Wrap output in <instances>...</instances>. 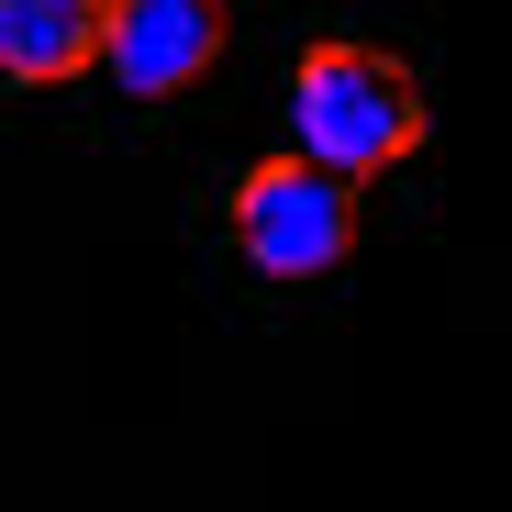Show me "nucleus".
<instances>
[{
  "label": "nucleus",
  "instance_id": "obj_1",
  "mask_svg": "<svg viewBox=\"0 0 512 512\" xmlns=\"http://www.w3.org/2000/svg\"><path fill=\"white\" fill-rule=\"evenodd\" d=\"M290 134L334 167H357V179H379L423 145V90L401 56L334 34V45H301V67H290Z\"/></svg>",
  "mask_w": 512,
  "mask_h": 512
},
{
  "label": "nucleus",
  "instance_id": "obj_2",
  "mask_svg": "<svg viewBox=\"0 0 512 512\" xmlns=\"http://www.w3.org/2000/svg\"><path fill=\"white\" fill-rule=\"evenodd\" d=\"M223 223H234L256 279H323V268H346V245H357V167L290 145V156H268V167L234 179Z\"/></svg>",
  "mask_w": 512,
  "mask_h": 512
},
{
  "label": "nucleus",
  "instance_id": "obj_3",
  "mask_svg": "<svg viewBox=\"0 0 512 512\" xmlns=\"http://www.w3.org/2000/svg\"><path fill=\"white\" fill-rule=\"evenodd\" d=\"M223 0H112V23H101V67L123 78L134 101H179L190 78L223 67Z\"/></svg>",
  "mask_w": 512,
  "mask_h": 512
},
{
  "label": "nucleus",
  "instance_id": "obj_4",
  "mask_svg": "<svg viewBox=\"0 0 512 512\" xmlns=\"http://www.w3.org/2000/svg\"><path fill=\"white\" fill-rule=\"evenodd\" d=\"M101 23L112 0H0V67L23 90H56V78L101 67Z\"/></svg>",
  "mask_w": 512,
  "mask_h": 512
}]
</instances>
